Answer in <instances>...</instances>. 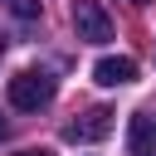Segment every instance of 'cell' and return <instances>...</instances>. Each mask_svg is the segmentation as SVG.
Returning a JSON list of instances; mask_svg holds the SVG:
<instances>
[{
	"instance_id": "6da1fadb",
	"label": "cell",
	"mask_w": 156,
	"mask_h": 156,
	"mask_svg": "<svg viewBox=\"0 0 156 156\" xmlns=\"http://www.w3.org/2000/svg\"><path fill=\"white\" fill-rule=\"evenodd\" d=\"M54 93H58V83H54V73H44V68H24V73L10 78V107H20V112L49 107Z\"/></svg>"
},
{
	"instance_id": "7a4b0ae2",
	"label": "cell",
	"mask_w": 156,
	"mask_h": 156,
	"mask_svg": "<svg viewBox=\"0 0 156 156\" xmlns=\"http://www.w3.org/2000/svg\"><path fill=\"white\" fill-rule=\"evenodd\" d=\"M73 29H78V39H88V44H107V39H112V15H107L98 0H73Z\"/></svg>"
},
{
	"instance_id": "3957f363",
	"label": "cell",
	"mask_w": 156,
	"mask_h": 156,
	"mask_svg": "<svg viewBox=\"0 0 156 156\" xmlns=\"http://www.w3.org/2000/svg\"><path fill=\"white\" fill-rule=\"evenodd\" d=\"M107 132H112V112L107 107H88L78 122L63 127V141H102Z\"/></svg>"
},
{
	"instance_id": "277c9868",
	"label": "cell",
	"mask_w": 156,
	"mask_h": 156,
	"mask_svg": "<svg viewBox=\"0 0 156 156\" xmlns=\"http://www.w3.org/2000/svg\"><path fill=\"white\" fill-rule=\"evenodd\" d=\"M93 78H98L102 88H122V83H136V63H132L127 54H117V58H98V63H93Z\"/></svg>"
},
{
	"instance_id": "5b68a950",
	"label": "cell",
	"mask_w": 156,
	"mask_h": 156,
	"mask_svg": "<svg viewBox=\"0 0 156 156\" xmlns=\"http://www.w3.org/2000/svg\"><path fill=\"white\" fill-rule=\"evenodd\" d=\"M151 141H156V117H151V112H136V117H132V151L146 156Z\"/></svg>"
},
{
	"instance_id": "8992f818",
	"label": "cell",
	"mask_w": 156,
	"mask_h": 156,
	"mask_svg": "<svg viewBox=\"0 0 156 156\" xmlns=\"http://www.w3.org/2000/svg\"><path fill=\"white\" fill-rule=\"evenodd\" d=\"M5 10H10V15H20V20H39L44 0H5Z\"/></svg>"
},
{
	"instance_id": "52a82bcc",
	"label": "cell",
	"mask_w": 156,
	"mask_h": 156,
	"mask_svg": "<svg viewBox=\"0 0 156 156\" xmlns=\"http://www.w3.org/2000/svg\"><path fill=\"white\" fill-rule=\"evenodd\" d=\"M15 156H49V151H15Z\"/></svg>"
},
{
	"instance_id": "ba28073f",
	"label": "cell",
	"mask_w": 156,
	"mask_h": 156,
	"mask_svg": "<svg viewBox=\"0 0 156 156\" xmlns=\"http://www.w3.org/2000/svg\"><path fill=\"white\" fill-rule=\"evenodd\" d=\"M5 132H10V127H5V122H0V141H5Z\"/></svg>"
},
{
	"instance_id": "9c48e42d",
	"label": "cell",
	"mask_w": 156,
	"mask_h": 156,
	"mask_svg": "<svg viewBox=\"0 0 156 156\" xmlns=\"http://www.w3.org/2000/svg\"><path fill=\"white\" fill-rule=\"evenodd\" d=\"M132 5H146V0H132Z\"/></svg>"
}]
</instances>
